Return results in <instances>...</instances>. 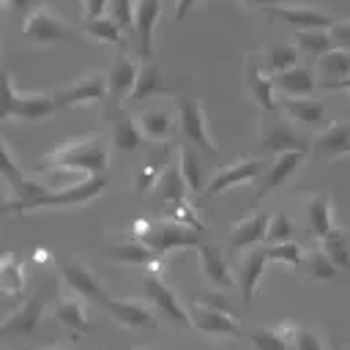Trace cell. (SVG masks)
Returning a JSON list of instances; mask_svg holds the SVG:
<instances>
[{"mask_svg":"<svg viewBox=\"0 0 350 350\" xmlns=\"http://www.w3.org/2000/svg\"><path fill=\"white\" fill-rule=\"evenodd\" d=\"M49 170L60 167V170H71L79 175H104L109 167V142L104 134H88V137H74L68 142H60L49 150L46 161Z\"/></svg>","mask_w":350,"mask_h":350,"instance_id":"6da1fadb","label":"cell"},{"mask_svg":"<svg viewBox=\"0 0 350 350\" xmlns=\"http://www.w3.org/2000/svg\"><path fill=\"white\" fill-rule=\"evenodd\" d=\"M82 30L74 27L71 22H66L55 8L49 5H36L22 25V38L30 46H52V44H63V41H82Z\"/></svg>","mask_w":350,"mask_h":350,"instance_id":"7a4b0ae2","label":"cell"},{"mask_svg":"<svg viewBox=\"0 0 350 350\" xmlns=\"http://www.w3.org/2000/svg\"><path fill=\"white\" fill-rule=\"evenodd\" d=\"M107 189V178L104 175H93V178H85L68 189H52L30 202H22V205H14V202H3V213H27V211H41V208H74V205H85L90 200H96L101 191Z\"/></svg>","mask_w":350,"mask_h":350,"instance_id":"3957f363","label":"cell"},{"mask_svg":"<svg viewBox=\"0 0 350 350\" xmlns=\"http://www.w3.org/2000/svg\"><path fill=\"white\" fill-rule=\"evenodd\" d=\"M3 90H5L3 112H0L3 120L16 118V120L38 123V120H46L55 109H60L57 101H55V93H27V90H16V85H14V79H11V71L3 74Z\"/></svg>","mask_w":350,"mask_h":350,"instance_id":"277c9868","label":"cell"},{"mask_svg":"<svg viewBox=\"0 0 350 350\" xmlns=\"http://www.w3.org/2000/svg\"><path fill=\"white\" fill-rule=\"evenodd\" d=\"M142 243H148L153 252L159 254H167V252H175V249H200L205 241H202V232L200 230H191L186 224H178V221H150L148 232L139 238Z\"/></svg>","mask_w":350,"mask_h":350,"instance_id":"5b68a950","label":"cell"},{"mask_svg":"<svg viewBox=\"0 0 350 350\" xmlns=\"http://www.w3.org/2000/svg\"><path fill=\"white\" fill-rule=\"evenodd\" d=\"M55 101L57 107H82L90 101H107L109 98V85H107V74L104 71H88L82 77H77L74 82L57 85L55 90Z\"/></svg>","mask_w":350,"mask_h":350,"instance_id":"8992f818","label":"cell"},{"mask_svg":"<svg viewBox=\"0 0 350 350\" xmlns=\"http://www.w3.org/2000/svg\"><path fill=\"white\" fill-rule=\"evenodd\" d=\"M178 123H180V131L183 137L202 153L208 156H216L219 148L216 142L211 139V131H208V118H205V109H202V101L194 98V96H180L178 98Z\"/></svg>","mask_w":350,"mask_h":350,"instance_id":"52a82bcc","label":"cell"},{"mask_svg":"<svg viewBox=\"0 0 350 350\" xmlns=\"http://www.w3.org/2000/svg\"><path fill=\"white\" fill-rule=\"evenodd\" d=\"M0 150H3V180L8 183V191H11L5 202L22 205V202H30V200H36V197H41V194L52 191L44 180H38V178L27 175V172L16 164V159H14L11 148H8V142H3V145H0Z\"/></svg>","mask_w":350,"mask_h":350,"instance_id":"ba28073f","label":"cell"},{"mask_svg":"<svg viewBox=\"0 0 350 350\" xmlns=\"http://www.w3.org/2000/svg\"><path fill=\"white\" fill-rule=\"evenodd\" d=\"M262 172H265L262 159H260V156H246V159H241V161H232V164L216 170V172L208 178L202 194H205V197H216V194H221V191H227V189H232V186L257 180Z\"/></svg>","mask_w":350,"mask_h":350,"instance_id":"9c48e42d","label":"cell"},{"mask_svg":"<svg viewBox=\"0 0 350 350\" xmlns=\"http://www.w3.org/2000/svg\"><path fill=\"white\" fill-rule=\"evenodd\" d=\"M101 254L107 257V260H112V262H118V265H145L150 273H159V268H161V254L159 252H153L148 243H142L139 238H115V241H109L104 249H101Z\"/></svg>","mask_w":350,"mask_h":350,"instance_id":"30bf717a","label":"cell"},{"mask_svg":"<svg viewBox=\"0 0 350 350\" xmlns=\"http://www.w3.org/2000/svg\"><path fill=\"white\" fill-rule=\"evenodd\" d=\"M101 306L109 312V317L123 325V328H156V314L153 309L148 306V301L142 298H120V295H109L101 301Z\"/></svg>","mask_w":350,"mask_h":350,"instance_id":"8fae6325","label":"cell"},{"mask_svg":"<svg viewBox=\"0 0 350 350\" xmlns=\"http://www.w3.org/2000/svg\"><path fill=\"white\" fill-rule=\"evenodd\" d=\"M139 68H142V63H139L134 55H129V52H120V55L115 57V63H112L109 71H107V85H109V98H107V104H109V107H120L123 101H129V96H131L134 85H137Z\"/></svg>","mask_w":350,"mask_h":350,"instance_id":"7c38bea8","label":"cell"},{"mask_svg":"<svg viewBox=\"0 0 350 350\" xmlns=\"http://www.w3.org/2000/svg\"><path fill=\"white\" fill-rule=\"evenodd\" d=\"M142 284H145V293H148V298H150V304L167 317V320H172V323H178L180 328H191V317H189V306H183L180 304V298L175 295V290H170L161 279H159V273H145L142 276Z\"/></svg>","mask_w":350,"mask_h":350,"instance_id":"4fadbf2b","label":"cell"},{"mask_svg":"<svg viewBox=\"0 0 350 350\" xmlns=\"http://www.w3.org/2000/svg\"><path fill=\"white\" fill-rule=\"evenodd\" d=\"M60 279L68 284V290H71L74 295H79V298H85V301L101 304V301L107 298V293H104L98 276H96L88 265H82L79 260H74V257L60 260Z\"/></svg>","mask_w":350,"mask_h":350,"instance_id":"5bb4252c","label":"cell"},{"mask_svg":"<svg viewBox=\"0 0 350 350\" xmlns=\"http://www.w3.org/2000/svg\"><path fill=\"white\" fill-rule=\"evenodd\" d=\"M265 14L271 19L290 25L293 30H331V25L336 22L331 14L314 5H273V8H265Z\"/></svg>","mask_w":350,"mask_h":350,"instance_id":"9a60e30c","label":"cell"},{"mask_svg":"<svg viewBox=\"0 0 350 350\" xmlns=\"http://www.w3.org/2000/svg\"><path fill=\"white\" fill-rule=\"evenodd\" d=\"M268 262H271V257H268V246H265V243L249 249V252L241 257L235 273H238V287H241V304H243V309H246V306L252 304V298L257 295V287H260V279H262V271H265Z\"/></svg>","mask_w":350,"mask_h":350,"instance_id":"2e32d148","label":"cell"},{"mask_svg":"<svg viewBox=\"0 0 350 350\" xmlns=\"http://www.w3.org/2000/svg\"><path fill=\"white\" fill-rule=\"evenodd\" d=\"M306 161V153H298V150H287V153H276L273 161L265 167V172L260 175V183L254 186V197H265L271 194L273 189H279L282 183H287L298 170L301 164Z\"/></svg>","mask_w":350,"mask_h":350,"instance_id":"e0dca14e","label":"cell"},{"mask_svg":"<svg viewBox=\"0 0 350 350\" xmlns=\"http://www.w3.org/2000/svg\"><path fill=\"white\" fill-rule=\"evenodd\" d=\"M44 306H46V295H44V290H36L22 306H16V309L3 320L0 334H3V336H14V334L30 336V334L38 328V320H41V314H44Z\"/></svg>","mask_w":350,"mask_h":350,"instance_id":"ac0fdd59","label":"cell"},{"mask_svg":"<svg viewBox=\"0 0 350 350\" xmlns=\"http://www.w3.org/2000/svg\"><path fill=\"white\" fill-rule=\"evenodd\" d=\"M161 19V0H137V11H134V38H137V49L139 57L145 63H150L153 57V36Z\"/></svg>","mask_w":350,"mask_h":350,"instance_id":"d6986e66","label":"cell"},{"mask_svg":"<svg viewBox=\"0 0 350 350\" xmlns=\"http://www.w3.org/2000/svg\"><path fill=\"white\" fill-rule=\"evenodd\" d=\"M189 317H191V328H197L205 336H241L243 334L232 314L200 306L197 301L189 304Z\"/></svg>","mask_w":350,"mask_h":350,"instance_id":"ffe728a7","label":"cell"},{"mask_svg":"<svg viewBox=\"0 0 350 350\" xmlns=\"http://www.w3.org/2000/svg\"><path fill=\"white\" fill-rule=\"evenodd\" d=\"M260 148L276 156V153H287V150L306 153V148H312V145L306 142V137H301V131H295L293 123H287V120H273V123L262 126Z\"/></svg>","mask_w":350,"mask_h":350,"instance_id":"44dd1931","label":"cell"},{"mask_svg":"<svg viewBox=\"0 0 350 350\" xmlns=\"http://www.w3.org/2000/svg\"><path fill=\"white\" fill-rule=\"evenodd\" d=\"M268 224H271V213H265V211H254L252 216L235 221L230 227V249L232 252H249V249L260 246V241L265 243Z\"/></svg>","mask_w":350,"mask_h":350,"instance_id":"7402d4cb","label":"cell"},{"mask_svg":"<svg viewBox=\"0 0 350 350\" xmlns=\"http://www.w3.org/2000/svg\"><path fill=\"white\" fill-rule=\"evenodd\" d=\"M312 156L317 159H339L350 156V120H331L312 142Z\"/></svg>","mask_w":350,"mask_h":350,"instance_id":"603a6c76","label":"cell"},{"mask_svg":"<svg viewBox=\"0 0 350 350\" xmlns=\"http://www.w3.org/2000/svg\"><path fill=\"white\" fill-rule=\"evenodd\" d=\"M107 118H109V137H112V148H115V150L131 153V150H137V148L145 142L137 118L126 115L120 107H109Z\"/></svg>","mask_w":350,"mask_h":350,"instance_id":"cb8c5ba5","label":"cell"},{"mask_svg":"<svg viewBox=\"0 0 350 350\" xmlns=\"http://www.w3.org/2000/svg\"><path fill=\"white\" fill-rule=\"evenodd\" d=\"M243 82H246V88H249L252 101H254L260 109H265V112L279 109V101H276V96H273V93H276V90H273V79L262 71V66L257 63V57H254V55H249V57H246Z\"/></svg>","mask_w":350,"mask_h":350,"instance_id":"d4e9b609","label":"cell"},{"mask_svg":"<svg viewBox=\"0 0 350 350\" xmlns=\"http://www.w3.org/2000/svg\"><path fill=\"white\" fill-rule=\"evenodd\" d=\"M197 262H200L202 279H205L211 287L227 290V287L232 284V271H230V265L224 262V257H221V252H219L216 246L202 243V246L197 249Z\"/></svg>","mask_w":350,"mask_h":350,"instance_id":"484cf974","label":"cell"},{"mask_svg":"<svg viewBox=\"0 0 350 350\" xmlns=\"http://www.w3.org/2000/svg\"><path fill=\"white\" fill-rule=\"evenodd\" d=\"M271 79H273V90L282 93V98H306L317 90V77L304 66H295Z\"/></svg>","mask_w":350,"mask_h":350,"instance_id":"4316f807","label":"cell"},{"mask_svg":"<svg viewBox=\"0 0 350 350\" xmlns=\"http://www.w3.org/2000/svg\"><path fill=\"white\" fill-rule=\"evenodd\" d=\"M52 317L60 325L71 328L74 334H88L90 331V320L85 314V304H82L79 295H57L52 301Z\"/></svg>","mask_w":350,"mask_h":350,"instance_id":"83f0119b","label":"cell"},{"mask_svg":"<svg viewBox=\"0 0 350 350\" xmlns=\"http://www.w3.org/2000/svg\"><path fill=\"white\" fill-rule=\"evenodd\" d=\"M246 336L254 345V350H295V323H279L273 328H249Z\"/></svg>","mask_w":350,"mask_h":350,"instance_id":"f1b7e54d","label":"cell"},{"mask_svg":"<svg viewBox=\"0 0 350 350\" xmlns=\"http://www.w3.org/2000/svg\"><path fill=\"white\" fill-rule=\"evenodd\" d=\"M279 109L295 120V123H304V126H317L325 120V104L320 98H279Z\"/></svg>","mask_w":350,"mask_h":350,"instance_id":"f546056e","label":"cell"},{"mask_svg":"<svg viewBox=\"0 0 350 350\" xmlns=\"http://www.w3.org/2000/svg\"><path fill=\"white\" fill-rule=\"evenodd\" d=\"M304 213H306V224L312 230V235L320 241L325 238L336 224H334V205L325 194H312L304 205Z\"/></svg>","mask_w":350,"mask_h":350,"instance_id":"4dcf8cb0","label":"cell"},{"mask_svg":"<svg viewBox=\"0 0 350 350\" xmlns=\"http://www.w3.org/2000/svg\"><path fill=\"white\" fill-rule=\"evenodd\" d=\"M298 55H301V49L293 46V44H268L260 52V66L268 77H276V74H284V71L295 68Z\"/></svg>","mask_w":350,"mask_h":350,"instance_id":"1f68e13d","label":"cell"},{"mask_svg":"<svg viewBox=\"0 0 350 350\" xmlns=\"http://www.w3.org/2000/svg\"><path fill=\"white\" fill-rule=\"evenodd\" d=\"M317 74L328 88L350 79V49L336 46V49L325 52L323 57H317Z\"/></svg>","mask_w":350,"mask_h":350,"instance_id":"d6a6232c","label":"cell"},{"mask_svg":"<svg viewBox=\"0 0 350 350\" xmlns=\"http://www.w3.org/2000/svg\"><path fill=\"white\" fill-rule=\"evenodd\" d=\"M79 30L88 38H96V41H104V44H115L120 52H126V33L109 14L107 16H96V19H85L79 25Z\"/></svg>","mask_w":350,"mask_h":350,"instance_id":"836d02e7","label":"cell"},{"mask_svg":"<svg viewBox=\"0 0 350 350\" xmlns=\"http://www.w3.org/2000/svg\"><path fill=\"white\" fill-rule=\"evenodd\" d=\"M139 129H142V137L148 142H170L172 139V131H175V120L170 112L164 109H145L139 118H137Z\"/></svg>","mask_w":350,"mask_h":350,"instance_id":"e575fe53","label":"cell"},{"mask_svg":"<svg viewBox=\"0 0 350 350\" xmlns=\"http://www.w3.org/2000/svg\"><path fill=\"white\" fill-rule=\"evenodd\" d=\"M0 287L5 295L11 298H19L27 287V273H25V262L19 254L8 252L3 254V262H0Z\"/></svg>","mask_w":350,"mask_h":350,"instance_id":"d590c367","label":"cell"},{"mask_svg":"<svg viewBox=\"0 0 350 350\" xmlns=\"http://www.w3.org/2000/svg\"><path fill=\"white\" fill-rule=\"evenodd\" d=\"M153 96H172V90L161 82V71L150 60V63H142L139 77H137V85H134L129 101H142V98H153Z\"/></svg>","mask_w":350,"mask_h":350,"instance_id":"8d00e7d4","label":"cell"},{"mask_svg":"<svg viewBox=\"0 0 350 350\" xmlns=\"http://www.w3.org/2000/svg\"><path fill=\"white\" fill-rule=\"evenodd\" d=\"M186 189H189V186H186V180H183V175H180V167H178L175 161H170L153 194H156L164 205H175V202H186Z\"/></svg>","mask_w":350,"mask_h":350,"instance_id":"74e56055","label":"cell"},{"mask_svg":"<svg viewBox=\"0 0 350 350\" xmlns=\"http://www.w3.org/2000/svg\"><path fill=\"white\" fill-rule=\"evenodd\" d=\"M170 150V148H167ZM164 150V153H167ZM156 156V159H150L148 164H142L137 172H134V194L137 197H145V194H150V191H156V186H159V180H161V175H164V170H167V164H170V159L167 156Z\"/></svg>","mask_w":350,"mask_h":350,"instance_id":"f35d334b","label":"cell"},{"mask_svg":"<svg viewBox=\"0 0 350 350\" xmlns=\"http://www.w3.org/2000/svg\"><path fill=\"white\" fill-rule=\"evenodd\" d=\"M178 167H180V175H183L189 191H205L202 164H200L197 150L191 145H178Z\"/></svg>","mask_w":350,"mask_h":350,"instance_id":"ab89813d","label":"cell"},{"mask_svg":"<svg viewBox=\"0 0 350 350\" xmlns=\"http://www.w3.org/2000/svg\"><path fill=\"white\" fill-rule=\"evenodd\" d=\"M317 246L331 257V262L339 268V271H350V252H347V235L342 227H334L325 238L317 241Z\"/></svg>","mask_w":350,"mask_h":350,"instance_id":"60d3db41","label":"cell"},{"mask_svg":"<svg viewBox=\"0 0 350 350\" xmlns=\"http://www.w3.org/2000/svg\"><path fill=\"white\" fill-rule=\"evenodd\" d=\"M295 44L301 52L306 55H314V57H323L325 52L336 49L334 38H331V30H295Z\"/></svg>","mask_w":350,"mask_h":350,"instance_id":"b9f144b4","label":"cell"},{"mask_svg":"<svg viewBox=\"0 0 350 350\" xmlns=\"http://www.w3.org/2000/svg\"><path fill=\"white\" fill-rule=\"evenodd\" d=\"M336 271L339 268L331 262V257L320 246H314L312 252H306V257H304V273H306L309 282H328V279L336 276Z\"/></svg>","mask_w":350,"mask_h":350,"instance_id":"7bdbcfd3","label":"cell"},{"mask_svg":"<svg viewBox=\"0 0 350 350\" xmlns=\"http://www.w3.org/2000/svg\"><path fill=\"white\" fill-rule=\"evenodd\" d=\"M268 257H271L273 262L287 265V268H298V265L304 262L306 252L301 249V243H295V241H284V243H273V246H268Z\"/></svg>","mask_w":350,"mask_h":350,"instance_id":"ee69618b","label":"cell"},{"mask_svg":"<svg viewBox=\"0 0 350 350\" xmlns=\"http://www.w3.org/2000/svg\"><path fill=\"white\" fill-rule=\"evenodd\" d=\"M134 11H137V0H112L109 3V16L123 27L126 36L134 38Z\"/></svg>","mask_w":350,"mask_h":350,"instance_id":"f6af8a7d","label":"cell"},{"mask_svg":"<svg viewBox=\"0 0 350 350\" xmlns=\"http://www.w3.org/2000/svg\"><path fill=\"white\" fill-rule=\"evenodd\" d=\"M290 235H293V221H290V216H287L284 211L273 213V216H271V224H268V232H265V246L284 243V241H290Z\"/></svg>","mask_w":350,"mask_h":350,"instance_id":"bcb514c9","label":"cell"},{"mask_svg":"<svg viewBox=\"0 0 350 350\" xmlns=\"http://www.w3.org/2000/svg\"><path fill=\"white\" fill-rule=\"evenodd\" d=\"M167 221H178V224H186V227H191V230H200V232H205V224L197 219V213H194V208L189 205V200L186 202H175V205H167Z\"/></svg>","mask_w":350,"mask_h":350,"instance_id":"7dc6e473","label":"cell"},{"mask_svg":"<svg viewBox=\"0 0 350 350\" xmlns=\"http://www.w3.org/2000/svg\"><path fill=\"white\" fill-rule=\"evenodd\" d=\"M293 347H295V350H328L325 339H323L314 328H309V325H295Z\"/></svg>","mask_w":350,"mask_h":350,"instance_id":"c3c4849f","label":"cell"},{"mask_svg":"<svg viewBox=\"0 0 350 350\" xmlns=\"http://www.w3.org/2000/svg\"><path fill=\"white\" fill-rule=\"evenodd\" d=\"M194 301H197L200 306H208V309H216V312H227V314H232V306H230L227 295H224V293H219L216 287L202 290V293H200Z\"/></svg>","mask_w":350,"mask_h":350,"instance_id":"681fc988","label":"cell"},{"mask_svg":"<svg viewBox=\"0 0 350 350\" xmlns=\"http://www.w3.org/2000/svg\"><path fill=\"white\" fill-rule=\"evenodd\" d=\"M331 38H334L336 46L350 49V19H336L331 25Z\"/></svg>","mask_w":350,"mask_h":350,"instance_id":"f907efd6","label":"cell"},{"mask_svg":"<svg viewBox=\"0 0 350 350\" xmlns=\"http://www.w3.org/2000/svg\"><path fill=\"white\" fill-rule=\"evenodd\" d=\"M112 0H82V14L85 19H96V16H107Z\"/></svg>","mask_w":350,"mask_h":350,"instance_id":"816d5d0a","label":"cell"},{"mask_svg":"<svg viewBox=\"0 0 350 350\" xmlns=\"http://www.w3.org/2000/svg\"><path fill=\"white\" fill-rule=\"evenodd\" d=\"M202 0H175V25H180Z\"/></svg>","mask_w":350,"mask_h":350,"instance_id":"f5cc1de1","label":"cell"},{"mask_svg":"<svg viewBox=\"0 0 350 350\" xmlns=\"http://www.w3.org/2000/svg\"><path fill=\"white\" fill-rule=\"evenodd\" d=\"M3 5H8V8H16V11H33L36 5H33V0H3Z\"/></svg>","mask_w":350,"mask_h":350,"instance_id":"db71d44e","label":"cell"},{"mask_svg":"<svg viewBox=\"0 0 350 350\" xmlns=\"http://www.w3.org/2000/svg\"><path fill=\"white\" fill-rule=\"evenodd\" d=\"M246 3H254V5H262V8H273V5H282V0H246Z\"/></svg>","mask_w":350,"mask_h":350,"instance_id":"11a10c76","label":"cell"},{"mask_svg":"<svg viewBox=\"0 0 350 350\" xmlns=\"http://www.w3.org/2000/svg\"><path fill=\"white\" fill-rule=\"evenodd\" d=\"M331 90H345V93L350 96V79H345V82H339V85H331Z\"/></svg>","mask_w":350,"mask_h":350,"instance_id":"9f6ffc18","label":"cell"}]
</instances>
